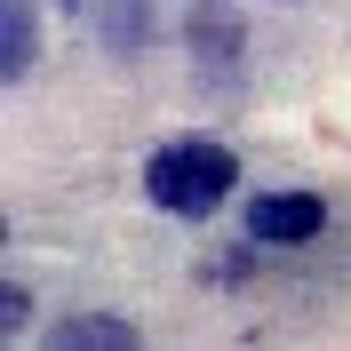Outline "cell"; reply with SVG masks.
I'll list each match as a JSON object with an SVG mask.
<instances>
[{
	"label": "cell",
	"instance_id": "obj_1",
	"mask_svg": "<svg viewBox=\"0 0 351 351\" xmlns=\"http://www.w3.org/2000/svg\"><path fill=\"white\" fill-rule=\"evenodd\" d=\"M240 184V160L208 144V136H184V144H160L144 160V199H152L160 216H216L223 199Z\"/></svg>",
	"mask_w": 351,
	"mask_h": 351
},
{
	"label": "cell",
	"instance_id": "obj_2",
	"mask_svg": "<svg viewBox=\"0 0 351 351\" xmlns=\"http://www.w3.org/2000/svg\"><path fill=\"white\" fill-rule=\"evenodd\" d=\"M319 223H328V208H319L311 192H256V208H247V240L295 247V240H319Z\"/></svg>",
	"mask_w": 351,
	"mask_h": 351
},
{
	"label": "cell",
	"instance_id": "obj_3",
	"mask_svg": "<svg viewBox=\"0 0 351 351\" xmlns=\"http://www.w3.org/2000/svg\"><path fill=\"white\" fill-rule=\"evenodd\" d=\"M40 343L48 351H136V319H120V311H64Z\"/></svg>",
	"mask_w": 351,
	"mask_h": 351
},
{
	"label": "cell",
	"instance_id": "obj_4",
	"mask_svg": "<svg viewBox=\"0 0 351 351\" xmlns=\"http://www.w3.org/2000/svg\"><path fill=\"white\" fill-rule=\"evenodd\" d=\"M40 56V32H32V0H0V80L16 88Z\"/></svg>",
	"mask_w": 351,
	"mask_h": 351
},
{
	"label": "cell",
	"instance_id": "obj_5",
	"mask_svg": "<svg viewBox=\"0 0 351 351\" xmlns=\"http://www.w3.org/2000/svg\"><path fill=\"white\" fill-rule=\"evenodd\" d=\"M192 56H208V64H232L240 56V16L223 0H192Z\"/></svg>",
	"mask_w": 351,
	"mask_h": 351
},
{
	"label": "cell",
	"instance_id": "obj_6",
	"mask_svg": "<svg viewBox=\"0 0 351 351\" xmlns=\"http://www.w3.org/2000/svg\"><path fill=\"white\" fill-rule=\"evenodd\" d=\"M144 40H152V0H104V48L136 56Z\"/></svg>",
	"mask_w": 351,
	"mask_h": 351
},
{
	"label": "cell",
	"instance_id": "obj_7",
	"mask_svg": "<svg viewBox=\"0 0 351 351\" xmlns=\"http://www.w3.org/2000/svg\"><path fill=\"white\" fill-rule=\"evenodd\" d=\"M24 319H32V295H24L16 280H8V287H0V335H16Z\"/></svg>",
	"mask_w": 351,
	"mask_h": 351
}]
</instances>
